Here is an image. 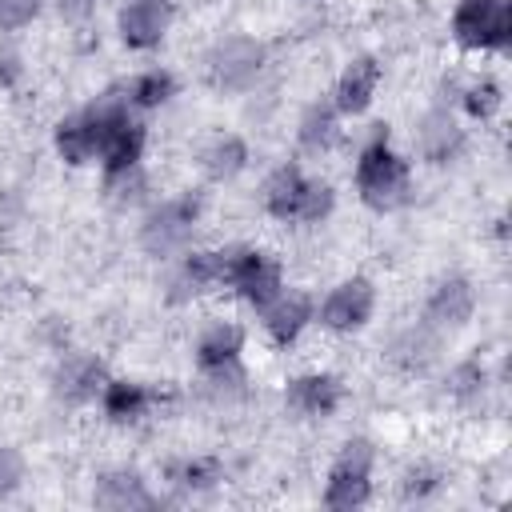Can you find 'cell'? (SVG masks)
<instances>
[{
	"label": "cell",
	"instance_id": "cell-17",
	"mask_svg": "<svg viewBox=\"0 0 512 512\" xmlns=\"http://www.w3.org/2000/svg\"><path fill=\"white\" fill-rule=\"evenodd\" d=\"M240 340H244V336H240L236 324H216V328H208V332L200 336V364L212 368V372H224V368L236 360Z\"/></svg>",
	"mask_w": 512,
	"mask_h": 512
},
{
	"label": "cell",
	"instance_id": "cell-18",
	"mask_svg": "<svg viewBox=\"0 0 512 512\" xmlns=\"http://www.w3.org/2000/svg\"><path fill=\"white\" fill-rule=\"evenodd\" d=\"M308 316H312L308 296H284V300L268 312V332H272V340H276V344H292V340L300 336V328L308 324Z\"/></svg>",
	"mask_w": 512,
	"mask_h": 512
},
{
	"label": "cell",
	"instance_id": "cell-27",
	"mask_svg": "<svg viewBox=\"0 0 512 512\" xmlns=\"http://www.w3.org/2000/svg\"><path fill=\"white\" fill-rule=\"evenodd\" d=\"M436 484H440V476H436L432 468H412V472L404 476V496H408V500H420V496L436 492Z\"/></svg>",
	"mask_w": 512,
	"mask_h": 512
},
{
	"label": "cell",
	"instance_id": "cell-24",
	"mask_svg": "<svg viewBox=\"0 0 512 512\" xmlns=\"http://www.w3.org/2000/svg\"><path fill=\"white\" fill-rule=\"evenodd\" d=\"M172 96V76L168 72H144L136 84H132V100L136 104H160Z\"/></svg>",
	"mask_w": 512,
	"mask_h": 512
},
{
	"label": "cell",
	"instance_id": "cell-11",
	"mask_svg": "<svg viewBox=\"0 0 512 512\" xmlns=\"http://www.w3.org/2000/svg\"><path fill=\"white\" fill-rule=\"evenodd\" d=\"M468 316H472V284L460 280V276L444 280V284L432 292V300H428V320H432V324L460 328Z\"/></svg>",
	"mask_w": 512,
	"mask_h": 512
},
{
	"label": "cell",
	"instance_id": "cell-12",
	"mask_svg": "<svg viewBox=\"0 0 512 512\" xmlns=\"http://www.w3.org/2000/svg\"><path fill=\"white\" fill-rule=\"evenodd\" d=\"M288 404L304 416H328L340 404V384L332 376H300L288 384Z\"/></svg>",
	"mask_w": 512,
	"mask_h": 512
},
{
	"label": "cell",
	"instance_id": "cell-9",
	"mask_svg": "<svg viewBox=\"0 0 512 512\" xmlns=\"http://www.w3.org/2000/svg\"><path fill=\"white\" fill-rule=\"evenodd\" d=\"M104 144V108H92L84 116H72L56 128V148L68 164H84Z\"/></svg>",
	"mask_w": 512,
	"mask_h": 512
},
{
	"label": "cell",
	"instance_id": "cell-22",
	"mask_svg": "<svg viewBox=\"0 0 512 512\" xmlns=\"http://www.w3.org/2000/svg\"><path fill=\"white\" fill-rule=\"evenodd\" d=\"M244 160H248V152H244V144H240L236 136L216 140V144L208 148V172H212V176H232V172L244 168Z\"/></svg>",
	"mask_w": 512,
	"mask_h": 512
},
{
	"label": "cell",
	"instance_id": "cell-14",
	"mask_svg": "<svg viewBox=\"0 0 512 512\" xmlns=\"http://www.w3.org/2000/svg\"><path fill=\"white\" fill-rule=\"evenodd\" d=\"M96 504L100 508H148L152 496L144 492V480L136 472H108L96 484Z\"/></svg>",
	"mask_w": 512,
	"mask_h": 512
},
{
	"label": "cell",
	"instance_id": "cell-3",
	"mask_svg": "<svg viewBox=\"0 0 512 512\" xmlns=\"http://www.w3.org/2000/svg\"><path fill=\"white\" fill-rule=\"evenodd\" d=\"M452 28L456 40L468 48H500L512 36V8L508 0H460Z\"/></svg>",
	"mask_w": 512,
	"mask_h": 512
},
{
	"label": "cell",
	"instance_id": "cell-8",
	"mask_svg": "<svg viewBox=\"0 0 512 512\" xmlns=\"http://www.w3.org/2000/svg\"><path fill=\"white\" fill-rule=\"evenodd\" d=\"M172 20V0H128L120 12V36L132 48H152Z\"/></svg>",
	"mask_w": 512,
	"mask_h": 512
},
{
	"label": "cell",
	"instance_id": "cell-2",
	"mask_svg": "<svg viewBox=\"0 0 512 512\" xmlns=\"http://www.w3.org/2000/svg\"><path fill=\"white\" fill-rule=\"evenodd\" d=\"M268 212L280 220H320L332 208V188L304 180L296 168H280L268 180Z\"/></svg>",
	"mask_w": 512,
	"mask_h": 512
},
{
	"label": "cell",
	"instance_id": "cell-23",
	"mask_svg": "<svg viewBox=\"0 0 512 512\" xmlns=\"http://www.w3.org/2000/svg\"><path fill=\"white\" fill-rule=\"evenodd\" d=\"M332 136H336V120H332V108H312V112L304 116L300 140H304L308 148H320V144H328Z\"/></svg>",
	"mask_w": 512,
	"mask_h": 512
},
{
	"label": "cell",
	"instance_id": "cell-29",
	"mask_svg": "<svg viewBox=\"0 0 512 512\" xmlns=\"http://www.w3.org/2000/svg\"><path fill=\"white\" fill-rule=\"evenodd\" d=\"M20 76V60L12 52H0V84H12Z\"/></svg>",
	"mask_w": 512,
	"mask_h": 512
},
{
	"label": "cell",
	"instance_id": "cell-21",
	"mask_svg": "<svg viewBox=\"0 0 512 512\" xmlns=\"http://www.w3.org/2000/svg\"><path fill=\"white\" fill-rule=\"evenodd\" d=\"M168 476H172V484L196 492V488H212L220 480V464L216 460H184V464H172Z\"/></svg>",
	"mask_w": 512,
	"mask_h": 512
},
{
	"label": "cell",
	"instance_id": "cell-1",
	"mask_svg": "<svg viewBox=\"0 0 512 512\" xmlns=\"http://www.w3.org/2000/svg\"><path fill=\"white\" fill-rule=\"evenodd\" d=\"M356 184H360L364 204H372V208H396L404 200V192H408V164L384 144V136H376L360 152Z\"/></svg>",
	"mask_w": 512,
	"mask_h": 512
},
{
	"label": "cell",
	"instance_id": "cell-5",
	"mask_svg": "<svg viewBox=\"0 0 512 512\" xmlns=\"http://www.w3.org/2000/svg\"><path fill=\"white\" fill-rule=\"evenodd\" d=\"M196 216H200V200H196V196H180V200L160 204V208L148 216V224H144V248L156 252V256L180 248V244L192 236Z\"/></svg>",
	"mask_w": 512,
	"mask_h": 512
},
{
	"label": "cell",
	"instance_id": "cell-19",
	"mask_svg": "<svg viewBox=\"0 0 512 512\" xmlns=\"http://www.w3.org/2000/svg\"><path fill=\"white\" fill-rule=\"evenodd\" d=\"M420 148H424L428 160L444 164V160L460 148V132H456V124H452L448 116H428V124H424V132H420Z\"/></svg>",
	"mask_w": 512,
	"mask_h": 512
},
{
	"label": "cell",
	"instance_id": "cell-20",
	"mask_svg": "<svg viewBox=\"0 0 512 512\" xmlns=\"http://www.w3.org/2000/svg\"><path fill=\"white\" fill-rule=\"evenodd\" d=\"M144 404H148V392H144L140 384L116 380V384L104 388V412H108L112 420H132V416L144 412Z\"/></svg>",
	"mask_w": 512,
	"mask_h": 512
},
{
	"label": "cell",
	"instance_id": "cell-16",
	"mask_svg": "<svg viewBox=\"0 0 512 512\" xmlns=\"http://www.w3.org/2000/svg\"><path fill=\"white\" fill-rule=\"evenodd\" d=\"M140 148H144V128L132 124V120H124V124L108 136V144L100 148V152H104V168H108V172H128V168H136Z\"/></svg>",
	"mask_w": 512,
	"mask_h": 512
},
{
	"label": "cell",
	"instance_id": "cell-25",
	"mask_svg": "<svg viewBox=\"0 0 512 512\" xmlns=\"http://www.w3.org/2000/svg\"><path fill=\"white\" fill-rule=\"evenodd\" d=\"M464 104H468V112H472V116H492V112H496V104H500V88H496L492 80H484V84L468 88Z\"/></svg>",
	"mask_w": 512,
	"mask_h": 512
},
{
	"label": "cell",
	"instance_id": "cell-10",
	"mask_svg": "<svg viewBox=\"0 0 512 512\" xmlns=\"http://www.w3.org/2000/svg\"><path fill=\"white\" fill-rule=\"evenodd\" d=\"M372 312V284L368 280H344L328 300H324V324L344 332V328H360Z\"/></svg>",
	"mask_w": 512,
	"mask_h": 512
},
{
	"label": "cell",
	"instance_id": "cell-13",
	"mask_svg": "<svg viewBox=\"0 0 512 512\" xmlns=\"http://www.w3.org/2000/svg\"><path fill=\"white\" fill-rule=\"evenodd\" d=\"M376 80H380L376 60H372V56L356 60V64L340 76V84H336V108H340V112H364L368 100H372V92H376Z\"/></svg>",
	"mask_w": 512,
	"mask_h": 512
},
{
	"label": "cell",
	"instance_id": "cell-26",
	"mask_svg": "<svg viewBox=\"0 0 512 512\" xmlns=\"http://www.w3.org/2000/svg\"><path fill=\"white\" fill-rule=\"evenodd\" d=\"M40 12V0H0V24L4 28H20Z\"/></svg>",
	"mask_w": 512,
	"mask_h": 512
},
{
	"label": "cell",
	"instance_id": "cell-6",
	"mask_svg": "<svg viewBox=\"0 0 512 512\" xmlns=\"http://www.w3.org/2000/svg\"><path fill=\"white\" fill-rule=\"evenodd\" d=\"M260 60H264V48H260L256 40L232 36V40L216 44L208 68H212V80H216L220 88H244V84L260 72Z\"/></svg>",
	"mask_w": 512,
	"mask_h": 512
},
{
	"label": "cell",
	"instance_id": "cell-28",
	"mask_svg": "<svg viewBox=\"0 0 512 512\" xmlns=\"http://www.w3.org/2000/svg\"><path fill=\"white\" fill-rule=\"evenodd\" d=\"M16 480H20V456L0 448V496H8L16 488Z\"/></svg>",
	"mask_w": 512,
	"mask_h": 512
},
{
	"label": "cell",
	"instance_id": "cell-7",
	"mask_svg": "<svg viewBox=\"0 0 512 512\" xmlns=\"http://www.w3.org/2000/svg\"><path fill=\"white\" fill-rule=\"evenodd\" d=\"M228 284L240 288L244 300H252L256 308H264V304H272L276 292H280V268H276L264 252H248V248H240Z\"/></svg>",
	"mask_w": 512,
	"mask_h": 512
},
{
	"label": "cell",
	"instance_id": "cell-15",
	"mask_svg": "<svg viewBox=\"0 0 512 512\" xmlns=\"http://www.w3.org/2000/svg\"><path fill=\"white\" fill-rule=\"evenodd\" d=\"M100 380H104V368H100V360H92V356H72V360H64V368L56 372V388H60V396H68V400H88Z\"/></svg>",
	"mask_w": 512,
	"mask_h": 512
},
{
	"label": "cell",
	"instance_id": "cell-4",
	"mask_svg": "<svg viewBox=\"0 0 512 512\" xmlns=\"http://www.w3.org/2000/svg\"><path fill=\"white\" fill-rule=\"evenodd\" d=\"M368 464H372V448L364 440H348L340 460L332 464V476H328V488H324V504L344 512V508H356L368 500Z\"/></svg>",
	"mask_w": 512,
	"mask_h": 512
}]
</instances>
